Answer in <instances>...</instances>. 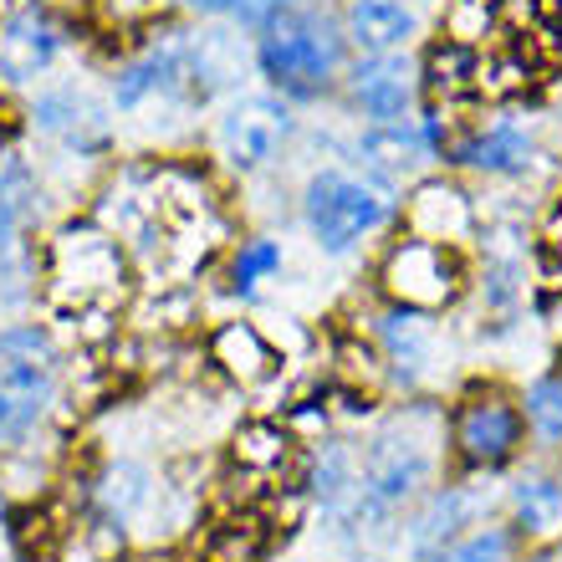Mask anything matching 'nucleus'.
<instances>
[{
	"mask_svg": "<svg viewBox=\"0 0 562 562\" xmlns=\"http://www.w3.org/2000/svg\"><path fill=\"white\" fill-rule=\"evenodd\" d=\"M486 26H491L486 0H450V5H445V42L471 46V42L486 36Z\"/></svg>",
	"mask_w": 562,
	"mask_h": 562,
	"instance_id": "nucleus-30",
	"label": "nucleus"
},
{
	"mask_svg": "<svg viewBox=\"0 0 562 562\" xmlns=\"http://www.w3.org/2000/svg\"><path fill=\"white\" fill-rule=\"evenodd\" d=\"M394 210L400 200L384 179L353 169H317L302 190V221L323 251H353L363 236L394 221Z\"/></svg>",
	"mask_w": 562,
	"mask_h": 562,
	"instance_id": "nucleus-3",
	"label": "nucleus"
},
{
	"mask_svg": "<svg viewBox=\"0 0 562 562\" xmlns=\"http://www.w3.org/2000/svg\"><path fill=\"white\" fill-rule=\"evenodd\" d=\"M456 445L471 465H502L521 445V415L502 394H471L456 409Z\"/></svg>",
	"mask_w": 562,
	"mask_h": 562,
	"instance_id": "nucleus-10",
	"label": "nucleus"
},
{
	"mask_svg": "<svg viewBox=\"0 0 562 562\" xmlns=\"http://www.w3.org/2000/svg\"><path fill=\"white\" fill-rule=\"evenodd\" d=\"M419 72L404 52H384V57H363L348 72V98L369 123H400L415 113Z\"/></svg>",
	"mask_w": 562,
	"mask_h": 562,
	"instance_id": "nucleus-8",
	"label": "nucleus"
},
{
	"mask_svg": "<svg viewBox=\"0 0 562 562\" xmlns=\"http://www.w3.org/2000/svg\"><path fill=\"white\" fill-rule=\"evenodd\" d=\"M256 61L261 72L292 98H317L333 88V77L342 72V31L333 15H323L317 5L292 11L271 21L256 42Z\"/></svg>",
	"mask_w": 562,
	"mask_h": 562,
	"instance_id": "nucleus-2",
	"label": "nucleus"
},
{
	"mask_svg": "<svg viewBox=\"0 0 562 562\" xmlns=\"http://www.w3.org/2000/svg\"><path fill=\"white\" fill-rule=\"evenodd\" d=\"M0 358H21V363H46L57 369V342L42 323H15L0 333Z\"/></svg>",
	"mask_w": 562,
	"mask_h": 562,
	"instance_id": "nucleus-28",
	"label": "nucleus"
},
{
	"mask_svg": "<svg viewBox=\"0 0 562 562\" xmlns=\"http://www.w3.org/2000/svg\"><path fill=\"white\" fill-rule=\"evenodd\" d=\"M527 419L537 425V435L562 440V379H537L527 389Z\"/></svg>",
	"mask_w": 562,
	"mask_h": 562,
	"instance_id": "nucleus-29",
	"label": "nucleus"
},
{
	"mask_svg": "<svg viewBox=\"0 0 562 562\" xmlns=\"http://www.w3.org/2000/svg\"><path fill=\"white\" fill-rule=\"evenodd\" d=\"M471 77H481V61H475L471 46H460V42H440L435 52H429V88L435 92H460Z\"/></svg>",
	"mask_w": 562,
	"mask_h": 562,
	"instance_id": "nucleus-25",
	"label": "nucleus"
},
{
	"mask_svg": "<svg viewBox=\"0 0 562 562\" xmlns=\"http://www.w3.org/2000/svg\"><path fill=\"white\" fill-rule=\"evenodd\" d=\"M261 552H267L261 521H231V527H221L210 537L205 562H261Z\"/></svg>",
	"mask_w": 562,
	"mask_h": 562,
	"instance_id": "nucleus-27",
	"label": "nucleus"
},
{
	"mask_svg": "<svg viewBox=\"0 0 562 562\" xmlns=\"http://www.w3.org/2000/svg\"><path fill=\"white\" fill-rule=\"evenodd\" d=\"M210 358L246 389L267 384L271 373H277V363H281L277 348H271V338L256 323H221L215 327V338H210Z\"/></svg>",
	"mask_w": 562,
	"mask_h": 562,
	"instance_id": "nucleus-16",
	"label": "nucleus"
},
{
	"mask_svg": "<svg viewBox=\"0 0 562 562\" xmlns=\"http://www.w3.org/2000/svg\"><path fill=\"white\" fill-rule=\"evenodd\" d=\"M175 103H200L194 98V36L184 31H169L154 46H144L113 77V108L123 113H154V108Z\"/></svg>",
	"mask_w": 562,
	"mask_h": 562,
	"instance_id": "nucleus-4",
	"label": "nucleus"
},
{
	"mask_svg": "<svg viewBox=\"0 0 562 562\" xmlns=\"http://www.w3.org/2000/svg\"><path fill=\"white\" fill-rule=\"evenodd\" d=\"M512 512H517V527L532 537H558L562 532V475H521L512 486Z\"/></svg>",
	"mask_w": 562,
	"mask_h": 562,
	"instance_id": "nucleus-20",
	"label": "nucleus"
},
{
	"mask_svg": "<svg viewBox=\"0 0 562 562\" xmlns=\"http://www.w3.org/2000/svg\"><path fill=\"white\" fill-rule=\"evenodd\" d=\"M179 5H190V11H200V15H236L246 0H179Z\"/></svg>",
	"mask_w": 562,
	"mask_h": 562,
	"instance_id": "nucleus-33",
	"label": "nucleus"
},
{
	"mask_svg": "<svg viewBox=\"0 0 562 562\" xmlns=\"http://www.w3.org/2000/svg\"><path fill=\"white\" fill-rule=\"evenodd\" d=\"M435 445H440V419L435 409H404L373 429L369 450L358 460V512H394L435 475Z\"/></svg>",
	"mask_w": 562,
	"mask_h": 562,
	"instance_id": "nucleus-1",
	"label": "nucleus"
},
{
	"mask_svg": "<svg viewBox=\"0 0 562 562\" xmlns=\"http://www.w3.org/2000/svg\"><path fill=\"white\" fill-rule=\"evenodd\" d=\"M404 225H409V236H419V240L460 246V240L475 231V215H471V200H465L456 184L425 179V184L409 194V205H404Z\"/></svg>",
	"mask_w": 562,
	"mask_h": 562,
	"instance_id": "nucleus-11",
	"label": "nucleus"
},
{
	"mask_svg": "<svg viewBox=\"0 0 562 562\" xmlns=\"http://www.w3.org/2000/svg\"><path fill=\"white\" fill-rule=\"evenodd\" d=\"M456 159L481 169V175H527L537 164V144L517 123H491V128H481L475 138H465L456 148Z\"/></svg>",
	"mask_w": 562,
	"mask_h": 562,
	"instance_id": "nucleus-18",
	"label": "nucleus"
},
{
	"mask_svg": "<svg viewBox=\"0 0 562 562\" xmlns=\"http://www.w3.org/2000/svg\"><path fill=\"white\" fill-rule=\"evenodd\" d=\"M517 542L506 527H475L471 537H456L435 562H512Z\"/></svg>",
	"mask_w": 562,
	"mask_h": 562,
	"instance_id": "nucleus-26",
	"label": "nucleus"
},
{
	"mask_svg": "<svg viewBox=\"0 0 562 562\" xmlns=\"http://www.w3.org/2000/svg\"><path fill=\"white\" fill-rule=\"evenodd\" d=\"M292 108L281 103L277 92H240L221 108V123H215V144H221V159L240 175H256L277 159L286 138H292Z\"/></svg>",
	"mask_w": 562,
	"mask_h": 562,
	"instance_id": "nucleus-5",
	"label": "nucleus"
},
{
	"mask_svg": "<svg viewBox=\"0 0 562 562\" xmlns=\"http://www.w3.org/2000/svg\"><path fill=\"white\" fill-rule=\"evenodd\" d=\"M379 281H384V292L394 296L400 307L440 312L460 296V286H465V267H460L456 246H435V240L409 236L384 256Z\"/></svg>",
	"mask_w": 562,
	"mask_h": 562,
	"instance_id": "nucleus-6",
	"label": "nucleus"
},
{
	"mask_svg": "<svg viewBox=\"0 0 562 562\" xmlns=\"http://www.w3.org/2000/svg\"><path fill=\"white\" fill-rule=\"evenodd\" d=\"M61 57V26L42 5H15L0 21V82L5 88H26Z\"/></svg>",
	"mask_w": 562,
	"mask_h": 562,
	"instance_id": "nucleus-9",
	"label": "nucleus"
},
{
	"mask_svg": "<svg viewBox=\"0 0 562 562\" xmlns=\"http://www.w3.org/2000/svg\"><path fill=\"white\" fill-rule=\"evenodd\" d=\"M419 15L409 0H348V15H342V36L353 46H363L369 57H384V52H404L415 42Z\"/></svg>",
	"mask_w": 562,
	"mask_h": 562,
	"instance_id": "nucleus-13",
	"label": "nucleus"
},
{
	"mask_svg": "<svg viewBox=\"0 0 562 562\" xmlns=\"http://www.w3.org/2000/svg\"><path fill=\"white\" fill-rule=\"evenodd\" d=\"M440 148V134H435V119L415 123V119H400V123H369L358 134V159L379 169V175H404V169H419Z\"/></svg>",
	"mask_w": 562,
	"mask_h": 562,
	"instance_id": "nucleus-12",
	"label": "nucleus"
},
{
	"mask_svg": "<svg viewBox=\"0 0 562 562\" xmlns=\"http://www.w3.org/2000/svg\"><path fill=\"white\" fill-rule=\"evenodd\" d=\"M236 465L240 471H256V475H271L277 465H286L292 456V440H286V429L271 425V419H251V425L236 429Z\"/></svg>",
	"mask_w": 562,
	"mask_h": 562,
	"instance_id": "nucleus-22",
	"label": "nucleus"
},
{
	"mask_svg": "<svg viewBox=\"0 0 562 562\" xmlns=\"http://www.w3.org/2000/svg\"><path fill=\"white\" fill-rule=\"evenodd\" d=\"M123 286V251L103 225H67L52 240V292L77 296V307L103 302Z\"/></svg>",
	"mask_w": 562,
	"mask_h": 562,
	"instance_id": "nucleus-7",
	"label": "nucleus"
},
{
	"mask_svg": "<svg viewBox=\"0 0 562 562\" xmlns=\"http://www.w3.org/2000/svg\"><path fill=\"white\" fill-rule=\"evenodd\" d=\"M312 491L323 496V506H342L358 491V465L342 445H323L317 456V471H312Z\"/></svg>",
	"mask_w": 562,
	"mask_h": 562,
	"instance_id": "nucleus-23",
	"label": "nucleus"
},
{
	"mask_svg": "<svg viewBox=\"0 0 562 562\" xmlns=\"http://www.w3.org/2000/svg\"><path fill=\"white\" fill-rule=\"evenodd\" d=\"M312 0H246V5H240V21H246V26H256V31H267L271 21H281V15H292V11H307Z\"/></svg>",
	"mask_w": 562,
	"mask_h": 562,
	"instance_id": "nucleus-32",
	"label": "nucleus"
},
{
	"mask_svg": "<svg viewBox=\"0 0 562 562\" xmlns=\"http://www.w3.org/2000/svg\"><path fill=\"white\" fill-rule=\"evenodd\" d=\"M36 123L67 148H77V154H92V148L108 144V113L77 88H57L36 98Z\"/></svg>",
	"mask_w": 562,
	"mask_h": 562,
	"instance_id": "nucleus-14",
	"label": "nucleus"
},
{
	"mask_svg": "<svg viewBox=\"0 0 562 562\" xmlns=\"http://www.w3.org/2000/svg\"><path fill=\"white\" fill-rule=\"evenodd\" d=\"M379 342H384L389 363L404 373V384H419L440 353V338H435V327H429L425 312H384L379 317Z\"/></svg>",
	"mask_w": 562,
	"mask_h": 562,
	"instance_id": "nucleus-17",
	"label": "nucleus"
},
{
	"mask_svg": "<svg viewBox=\"0 0 562 562\" xmlns=\"http://www.w3.org/2000/svg\"><path fill=\"white\" fill-rule=\"evenodd\" d=\"M281 271V246L271 236H251L240 240L236 261H231V281H236V292H256L261 281H271Z\"/></svg>",
	"mask_w": 562,
	"mask_h": 562,
	"instance_id": "nucleus-24",
	"label": "nucleus"
},
{
	"mask_svg": "<svg viewBox=\"0 0 562 562\" xmlns=\"http://www.w3.org/2000/svg\"><path fill=\"white\" fill-rule=\"evenodd\" d=\"M471 512H475L471 491H460V486L440 491V496L419 512L415 527H409V552H415V562H435V558H440V552L460 537V527H471Z\"/></svg>",
	"mask_w": 562,
	"mask_h": 562,
	"instance_id": "nucleus-19",
	"label": "nucleus"
},
{
	"mask_svg": "<svg viewBox=\"0 0 562 562\" xmlns=\"http://www.w3.org/2000/svg\"><path fill=\"white\" fill-rule=\"evenodd\" d=\"M46 400H52V369L46 363L0 358V440L26 435L46 409Z\"/></svg>",
	"mask_w": 562,
	"mask_h": 562,
	"instance_id": "nucleus-15",
	"label": "nucleus"
},
{
	"mask_svg": "<svg viewBox=\"0 0 562 562\" xmlns=\"http://www.w3.org/2000/svg\"><path fill=\"white\" fill-rule=\"evenodd\" d=\"M113 5V15H123V21H138V15L159 11V0H108Z\"/></svg>",
	"mask_w": 562,
	"mask_h": 562,
	"instance_id": "nucleus-34",
	"label": "nucleus"
},
{
	"mask_svg": "<svg viewBox=\"0 0 562 562\" xmlns=\"http://www.w3.org/2000/svg\"><path fill=\"white\" fill-rule=\"evenodd\" d=\"M98 502L108 506L113 521L138 517V512L154 502V475H148V465H138V460H113L103 471V481H98Z\"/></svg>",
	"mask_w": 562,
	"mask_h": 562,
	"instance_id": "nucleus-21",
	"label": "nucleus"
},
{
	"mask_svg": "<svg viewBox=\"0 0 562 562\" xmlns=\"http://www.w3.org/2000/svg\"><path fill=\"white\" fill-rule=\"evenodd\" d=\"M21 200H26V169L5 164L0 169V251H11L15 225H21Z\"/></svg>",
	"mask_w": 562,
	"mask_h": 562,
	"instance_id": "nucleus-31",
	"label": "nucleus"
}]
</instances>
